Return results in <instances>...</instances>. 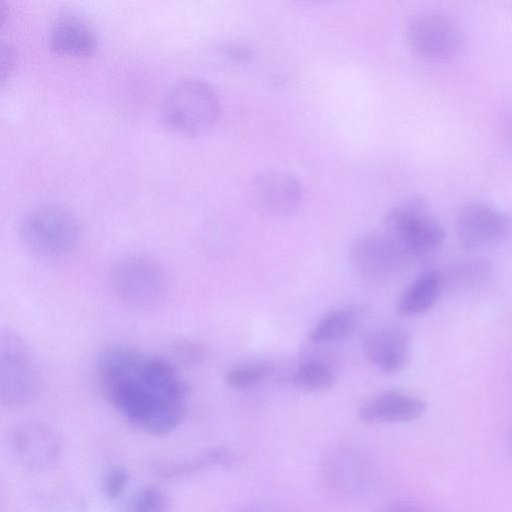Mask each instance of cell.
I'll list each match as a JSON object with an SVG mask.
<instances>
[{"label":"cell","instance_id":"83f0119b","mask_svg":"<svg viewBox=\"0 0 512 512\" xmlns=\"http://www.w3.org/2000/svg\"><path fill=\"white\" fill-rule=\"evenodd\" d=\"M378 512H419L416 508L405 505V504H397L391 505L385 508H382Z\"/></svg>","mask_w":512,"mask_h":512},{"label":"cell","instance_id":"8fae6325","mask_svg":"<svg viewBox=\"0 0 512 512\" xmlns=\"http://www.w3.org/2000/svg\"><path fill=\"white\" fill-rule=\"evenodd\" d=\"M406 255L390 236L368 234L352 245L350 258L356 272L364 279L380 282L398 269Z\"/></svg>","mask_w":512,"mask_h":512},{"label":"cell","instance_id":"4316f807","mask_svg":"<svg viewBox=\"0 0 512 512\" xmlns=\"http://www.w3.org/2000/svg\"><path fill=\"white\" fill-rule=\"evenodd\" d=\"M227 53L237 59H245L250 56V50L245 47H229L227 48Z\"/></svg>","mask_w":512,"mask_h":512},{"label":"cell","instance_id":"d4e9b609","mask_svg":"<svg viewBox=\"0 0 512 512\" xmlns=\"http://www.w3.org/2000/svg\"><path fill=\"white\" fill-rule=\"evenodd\" d=\"M1 81H4V79L9 75L11 72L13 66H14V53L13 50L8 46L2 44L1 46Z\"/></svg>","mask_w":512,"mask_h":512},{"label":"cell","instance_id":"5b68a950","mask_svg":"<svg viewBox=\"0 0 512 512\" xmlns=\"http://www.w3.org/2000/svg\"><path fill=\"white\" fill-rule=\"evenodd\" d=\"M390 237L406 256H427L442 245L445 232L425 202L411 197L398 203L386 215Z\"/></svg>","mask_w":512,"mask_h":512},{"label":"cell","instance_id":"484cf974","mask_svg":"<svg viewBox=\"0 0 512 512\" xmlns=\"http://www.w3.org/2000/svg\"><path fill=\"white\" fill-rule=\"evenodd\" d=\"M241 512H284L279 506L268 501L253 502L245 506Z\"/></svg>","mask_w":512,"mask_h":512},{"label":"cell","instance_id":"ac0fdd59","mask_svg":"<svg viewBox=\"0 0 512 512\" xmlns=\"http://www.w3.org/2000/svg\"><path fill=\"white\" fill-rule=\"evenodd\" d=\"M359 309L339 308L327 312L310 333L311 341L316 344H328L342 340L353 333L359 325Z\"/></svg>","mask_w":512,"mask_h":512},{"label":"cell","instance_id":"3957f363","mask_svg":"<svg viewBox=\"0 0 512 512\" xmlns=\"http://www.w3.org/2000/svg\"><path fill=\"white\" fill-rule=\"evenodd\" d=\"M220 103L207 82L190 78L177 83L163 99L161 115L165 124L182 134L197 135L214 125Z\"/></svg>","mask_w":512,"mask_h":512},{"label":"cell","instance_id":"7c38bea8","mask_svg":"<svg viewBox=\"0 0 512 512\" xmlns=\"http://www.w3.org/2000/svg\"><path fill=\"white\" fill-rule=\"evenodd\" d=\"M255 206L273 217L293 214L300 206L302 188L298 179L284 171H266L256 176L251 184Z\"/></svg>","mask_w":512,"mask_h":512},{"label":"cell","instance_id":"9c48e42d","mask_svg":"<svg viewBox=\"0 0 512 512\" xmlns=\"http://www.w3.org/2000/svg\"><path fill=\"white\" fill-rule=\"evenodd\" d=\"M455 231L464 249L479 250L505 240L512 232V221L494 206L473 202L458 213Z\"/></svg>","mask_w":512,"mask_h":512},{"label":"cell","instance_id":"603a6c76","mask_svg":"<svg viewBox=\"0 0 512 512\" xmlns=\"http://www.w3.org/2000/svg\"><path fill=\"white\" fill-rule=\"evenodd\" d=\"M46 512H86L83 499L72 492L54 493L45 502Z\"/></svg>","mask_w":512,"mask_h":512},{"label":"cell","instance_id":"7a4b0ae2","mask_svg":"<svg viewBox=\"0 0 512 512\" xmlns=\"http://www.w3.org/2000/svg\"><path fill=\"white\" fill-rule=\"evenodd\" d=\"M19 237L27 249L44 257L72 252L80 238V224L72 211L44 204L28 211L19 224Z\"/></svg>","mask_w":512,"mask_h":512},{"label":"cell","instance_id":"ba28073f","mask_svg":"<svg viewBox=\"0 0 512 512\" xmlns=\"http://www.w3.org/2000/svg\"><path fill=\"white\" fill-rule=\"evenodd\" d=\"M411 48L431 60H447L462 49L464 37L459 24L438 11L422 12L414 16L406 29Z\"/></svg>","mask_w":512,"mask_h":512},{"label":"cell","instance_id":"6da1fadb","mask_svg":"<svg viewBox=\"0 0 512 512\" xmlns=\"http://www.w3.org/2000/svg\"><path fill=\"white\" fill-rule=\"evenodd\" d=\"M96 371L107 400L136 428L165 435L182 422L188 387L169 360L111 344L98 355Z\"/></svg>","mask_w":512,"mask_h":512},{"label":"cell","instance_id":"52a82bcc","mask_svg":"<svg viewBox=\"0 0 512 512\" xmlns=\"http://www.w3.org/2000/svg\"><path fill=\"white\" fill-rule=\"evenodd\" d=\"M320 471L326 485L348 499L369 495L376 483V471L370 460L348 445L327 449L321 457Z\"/></svg>","mask_w":512,"mask_h":512},{"label":"cell","instance_id":"cb8c5ba5","mask_svg":"<svg viewBox=\"0 0 512 512\" xmlns=\"http://www.w3.org/2000/svg\"><path fill=\"white\" fill-rule=\"evenodd\" d=\"M128 480V473L123 467L111 468L103 481V491L106 497L110 499L119 497L125 490Z\"/></svg>","mask_w":512,"mask_h":512},{"label":"cell","instance_id":"44dd1931","mask_svg":"<svg viewBox=\"0 0 512 512\" xmlns=\"http://www.w3.org/2000/svg\"><path fill=\"white\" fill-rule=\"evenodd\" d=\"M271 365L267 363H251L230 368L224 375L227 385L234 389L244 390L254 387L269 377Z\"/></svg>","mask_w":512,"mask_h":512},{"label":"cell","instance_id":"277c9868","mask_svg":"<svg viewBox=\"0 0 512 512\" xmlns=\"http://www.w3.org/2000/svg\"><path fill=\"white\" fill-rule=\"evenodd\" d=\"M37 361L25 339L11 329L0 333V402L19 408L32 402L40 390Z\"/></svg>","mask_w":512,"mask_h":512},{"label":"cell","instance_id":"2e32d148","mask_svg":"<svg viewBox=\"0 0 512 512\" xmlns=\"http://www.w3.org/2000/svg\"><path fill=\"white\" fill-rule=\"evenodd\" d=\"M443 291L442 271L427 270L420 274L401 294L397 301L396 311L405 317L422 315L437 303Z\"/></svg>","mask_w":512,"mask_h":512},{"label":"cell","instance_id":"ffe728a7","mask_svg":"<svg viewBox=\"0 0 512 512\" xmlns=\"http://www.w3.org/2000/svg\"><path fill=\"white\" fill-rule=\"evenodd\" d=\"M233 462V455L230 451L223 448L212 449L204 455L189 463L164 465L160 472L166 477H176L190 474L216 466H227Z\"/></svg>","mask_w":512,"mask_h":512},{"label":"cell","instance_id":"8992f818","mask_svg":"<svg viewBox=\"0 0 512 512\" xmlns=\"http://www.w3.org/2000/svg\"><path fill=\"white\" fill-rule=\"evenodd\" d=\"M110 284L123 303L137 308L156 305L167 289L164 270L151 258L127 256L112 268Z\"/></svg>","mask_w":512,"mask_h":512},{"label":"cell","instance_id":"d6986e66","mask_svg":"<svg viewBox=\"0 0 512 512\" xmlns=\"http://www.w3.org/2000/svg\"><path fill=\"white\" fill-rule=\"evenodd\" d=\"M335 382L331 367L321 360H308L302 363L293 374L294 385L304 391H321L330 388Z\"/></svg>","mask_w":512,"mask_h":512},{"label":"cell","instance_id":"e0dca14e","mask_svg":"<svg viewBox=\"0 0 512 512\" xmlns=\"http://www.w3.org/2000/svg\"><path fill=\"white\" fill-rule=\"evenodd\" d=\"M492 264L484 258L457 261L442 271L444 290L467 292L483 286L491 277Z\"/></svg>","mask_w":512,"mask_h":512},{"label":"cell","instance_id":"7402d4cb","mask_svg":"<svg viewBox=\"0 0 512 512\" xmlns=\"http://www.w3.org/2000/svg\"><path fill=\"white\" fill-rule=\"evenodd\" d=\"M168 499L157 486L149 485L138 490L127 502L125 512H166Z\"/></svg>","mask_w":512,"mask_h":512},{"label":"cell","instance_id":"f1b7e54d","mask_svg":"<svg viewBox=\"0 0 512 512\" xmlns=\"http://www.w3.org/2000/svg\"><path fill=\"white\" fill-rule=\"evenodd\" d=\"M510 443H511V448H512V433H511Z\"/></svg>","mask_w":512,"mask_h":512},{"label":"cell","instance_id":"9a60e30c","mask_svg":"<svg viewBox=\"0 0 512 512\" xmlns=\"http://www.w3.org/2000/svg\"><path fill=\"white\" fill-rule=\"evenodd\" d=\"M97 42L94 29L82 18L72 15L60 18L49 34L51 49L65 56L91 55L97 48Z\"/></svg>","mask_w":512,"mask_h":512},{"label":"cell","instance_id":"30bf717a","mask_svg":"<svg viewBox=\"0 0 512 512\" xmlns=\"http://www.w3.org/2000/svg\"><path fill=\"white\" fill-rule=\"evenodd\" d=\"M9 444L16 461L35 473L52 469L62 454L59 435L49 425L37 421L17 426L10 435Z\"/></svg>","mask_w":512,"mask_h":512},{"label":"cell","instance_id":"4fadbf2b","mask_svg":"<svg viewBox=\"0 0 512 512\" xmlns=\"http://www.w3.org/2000/svg\"><path fill=\"white\" fill-rule=\"evenodd\" d=\"M363 352L368 361L378 369L384 372H396L409 361L410 337L401 327H379L365 336Z\"/></svg>","mask_w":512,"mask_h":512},{"label":"cell","instance_id":"5bb4252c","mask_svg":"<svg viewBox=\"0 0 512 512\" xmlns=\"http://www.w3.org/2000/svg\"><path fill=\"white\" fill-rule=\"evenodd\" d=\"M425 410L426 403L422 399L399 391H387L363 402L358 416L365 423H403L418 419Z\"/></svg>","mask_w":512,"mask_h":512}]
</instances>
